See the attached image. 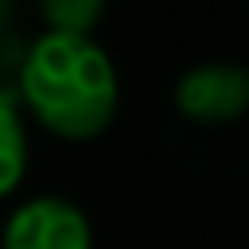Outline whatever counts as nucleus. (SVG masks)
<instances>
[{
  "mask_svg": "<svg viewBox=\"0 0 249 249\" xmlns=\"http://www.w3.org/2000/svg\"><path fill=\"white\" fill-rule=\"evenodd\" d=\"M0 249H93V230L78 202L39 195L8 214Z\"/></svg>",
  "mask_w": 249,
  "mask_h": 249,
  "instance_id": "obj_2",
  "label": "nucleus"
},
{
  "mask_svg": "<svg viewBox=\"0 0 249 249\" xmlns=\"http://www.w3.org/2000/svg\"><path fill=\"white\" fill-rule=\"evenodd\" d=\"M4 8H8V0H0V19H4Z\"/></svg>",
  "mask_w": 249,
  "mask_h": 249,
  "instance_id": "obj_6",
  "label": "nucleus"
},
{
  "mask_svg": "<svg viewBox=\"0 0 249 249\" xmlns=\"http://www.w3.org/2000/svg\"><path fill=\"white\" fill-rule=\"evenodd\" d=\"M117 66L89 35L47 31L19 66V101L62 140H93L117 117Z\"/></svg>",
  "mask_w": 249,
  "mask_h": 249,
  "instance_id": "obj_1",
  "label": "nucleus"
},
{
  "mask_svg": "<svg viewBox=\"0 0 249 249\" xmlns=\"http://www.w3.org/2000/svg\"><path fill=\"white\" fill-rule=\"evenodd\" d=\"M27 171V132L19 121V97L0 86V198L19 187Z\"/></svg>",
  "mask_w": 249,
  "mask_h": 249,
  "instance_id": "obj_4",
  "label": "nucleus"
},
{
  "mask_svg": "<svg viewBox=\"0 0 249 249\" xmlns=\"http://www.w3.org/2000/svg\"><path fill=\"white\" fill-rule=\"evenodd\" d=\"M175 109L195 124H226L249 113V66L202 62L175 86Z\"/></svg>",
  "mask_w": 249,
  "mask_h": 249,
  "instance_id": "obj_3",
  "label": "nucleus"
},
{
  "mask_svg": "<svg viewBox=\"0 0 249 249\" xmlns=\"http://www.w3.org/2000/svg\"><path fill=\"white\" fill-rule=\"evenodd\" d=\"M39 8H43V19L51 23V31L89 35L105 12V0H39Z\"/></svg>",
  "mask_w": 249,
  "mask_h": 249,
  "instance_id": "obj_5",
  "label": "nucleus"
}]
</instances>
